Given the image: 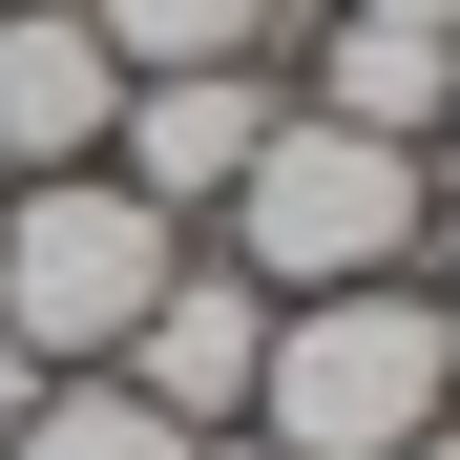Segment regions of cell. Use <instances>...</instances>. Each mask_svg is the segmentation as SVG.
I'll return each mask as SVG.
<instances>
[{"label": "cell", "mask_w": 460, "mask_h": 460, "mask_svg": "<svg viewBox=\"0 0 460 460\" xmlns=\"http://www.w3.org/2000/svg\"><path fill=\"white\" fill-rule=\"evenodd\" d=\"M189 460H272V439H252V419H209V439H189Z\"/></svg>", "instance_id": "13"}, {"label": "cell", "mask_w": 460, "mask_h": 460, "mask_svg": "<svg viewBox=\"0 0 460 460\" xmlns=\"http://www.w3.org/2000/svg\"><path fill=\"white\" fill-rule=\"evenodd\" d=\"M272 84L314 105V126H356V146H439V105H460V42H439V22H335V0H314V22L272 42Z\"/></svg>", "instance_id": "6"}, {"label": "cell", "mask_w": 460, "mask_h": 460, "mask_svg": "<svg viewBox=\"0 0 460 460\" xmlns=\"http://www.w3.org/2000/svg\"><path fill=\"white\" fill-rule=\"evenodd\" d=\"M252 356H272V293L189 230V252H168V293L126 314V356H105V376H126L146 419H189V439H209V419H252Z\"/></svg>", "instance_id": "5"}, {"label": "cell", "mask_w": 460, "mask_h": 460, "mask_svg": "<svg viewBox=\"0 0 460 460\" xmlns=\"http://www.w3.org/2000/svg\"><path fill=\"white\" fill-rule=\"evenodd\" d=\"M209 252L252 272V293H376V272H419V252H439V168H419V146L314 126V105H272L252 189L209 209Z\"/></svg>", "instance_id": "2"}, {"label": "cell", "mask_w": 460, "mask_h": 460, "mask_svg": "<svg viewBox=\"0 0 460 460\" xmlns=\"http://www.w3.org/2000/svg\"><path fill=\"white\" fill-rule=\"evenodd\" d=\"M22 398H42V356H22V335H0V439H22Z\"/></svg>", "instance_id": "10"}, {"label": "cell", "mask_w": 460, "mask_h": 460, "mask_svg": "<svg viewBox=\"0 0 460 460\" xmlns=\"http://www.w3.org/2000/svg\"><path fill=\"white\" fill-rule=\"evenodd\" d=\"M0 460H189V419H146L126 376H42V398H22V439H0Z\"/></svg>", "instance_id": "9"}, {"label": "cell", "mask_w": 460, "mask_h": 460, "mask_svg": "<svg viewBox=\"0 0 460 460\" xmlns=\"http://www.w3.org/2000/svg\"><path fill=\"white\" fill-rule=\"evenodd\" d=\"M335 22H439V42H460V0H335Z\"/></svg>", "instance_id": "11"}, {"label": "cell", "mask_w": 460, "mask_h": 460, "mask_svg": "<svg viewBox=\"0 0 460 460\" xmlns=\"http://www.w3.org/2000/svg\"><path fill=\"white\" fill-rule=\"evenodd\" d=\"M460 419V314L419 272L376 293H272V356H252V439L272 460H398Z\"/></svg>", "instance_id": "1"}, {"label": "cell", "mask_w": 460, "mask_h": 460, "mask_svg": "<svg viewBox=\"0 0 460 460\" xmlns=\"http://www.w3.org/2000/svg\"><path fill=\"white\" fill-rule=\"evenodd\" d=\"M105 126H126V63L84 0H0V189L22 168H105Z\"/></svg>", "instance_id": "7"}, {"label": "cell", "mask_w": 460, "mask_h": 460, "mask_svg": "<svg viewBox=\"0 0 460 460\" xmlns=\"http://www.w3.org/2000/svg\"><path fill=\"white\" fill-rule=\"evenodd\" d=\"M439 146H460V105H439Z\"/></svg>", "instance_id": "15"}, {"label": "cell", "mask_w": 460, "mask_h": 460, "mask_svg": "<svg viewBox=\"0 0 460 460\" xmlns=\"http://www.w3.org/2000/svg\"><path fill=\"white\" fill-rule=\"evenodd\" d=\"M398 460H460V419H439V439H398Z\"/></svg>", "instance_id": "14"}, {"label": "cell", "mask_w": 460, "mask_h": 460, "mask_svg": "<svg viewBox=\"0 0 460 460\" xmlns=\"http://www.w3.org/2000/svg\"><path fill=\"white\" fill-rule=\"evenodd\" d=\"M419 293H439V314H460V209H439V252H419Z\"/></svg>", "instance_id": "12"}, {"label": "cell", "mask_w": 460, "mask_h": 460, "mask_svg": "<svg viewBox=\"0 0 460 460\" xmlns=\"http://www.w3.org/2000/svg\"><path fill=\"white\" fill-rule=\"evenodd\" d=\"M84 22H105V63L146 84V63H272L314 0H84Z\"/></svg>", "instance_id": "8"}, {"label": "cell", "mask_w": 460, "mask_h": 460, "mask_svg": "<svg viewBox=\"0 0 460 460\" xmlns=\"http://www.w3.org/2000/svg\"><path fill=\"white\" fill-rule=\"evenodd\" d=\"M168 252H189V230L146 209L126 168H22V189H0V335H22L42 376H105L126 314L168 293Z\"/></svg>", "instance_id": "3"}, {"label": "cell", "mask_w": 460, "mask_h": 460, "mask_svg": "<svg viewBox=\"0 0 460 460\" xmlns=\"http://www.w3.org/2000/svg\"><path fill=\"white\" fill-rule=\"evenodd\" d=\"M272 63H146V84H126V126H105V168L146 189V209H168V230H209L230 189H252V146H272Z\"/></svg>", "instance_id": "4"}]
</instances>
